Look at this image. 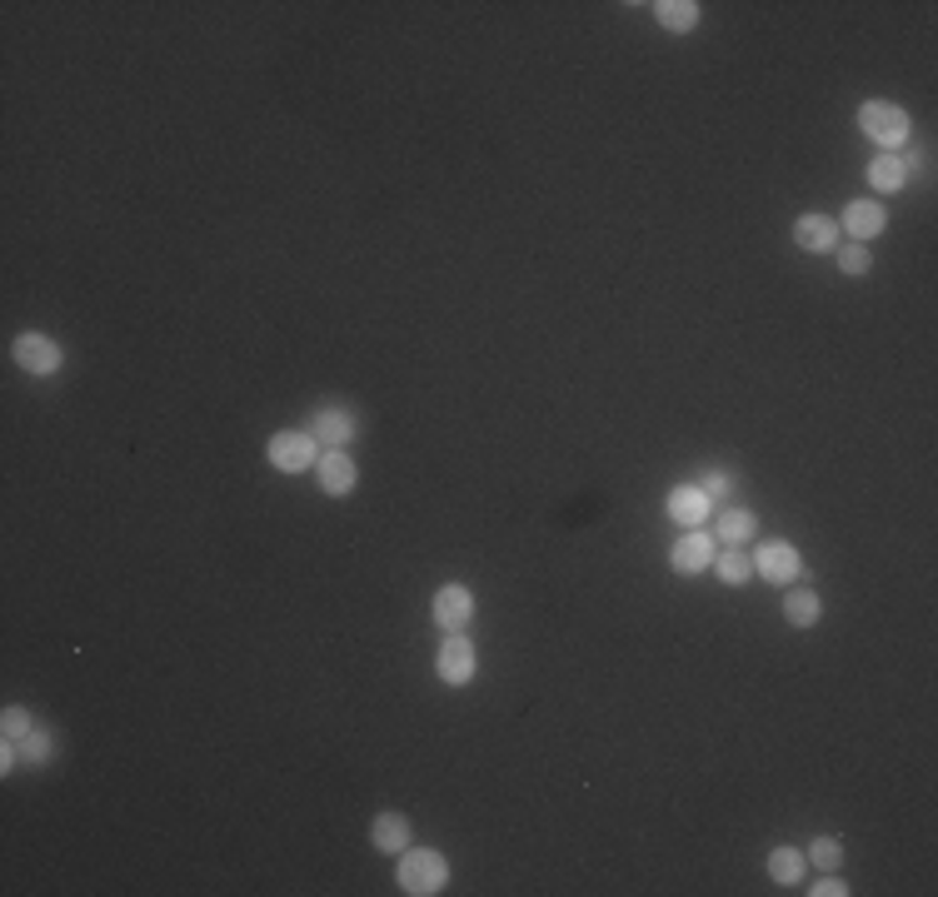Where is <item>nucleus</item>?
<instances>
[{"mask_svg":"<svg viewBox=\"0 0 938 897\" xmlns=\"http://www.w3.org/2000/svg\"><path fill=\"white\" fill-rule=\"evenodd\" d=\"M655 21L664 25V30H694V25H699V5H694V0H659L655 5Z\"/></svg>","mask_w":938,"mask_h":897,"instance_id":"18","label":"nucleus"},{"mask_svg":"<svg viewBox=\"0 0 938 897\" xmlns=\"http://www.w3.org/2000/svg\"><path fill=\"white\" fill-rule=\"evenodd\" d=\"M320 449L325 444L315 439L309 430H284V434H270V464L280 469V474H305L309 464H320Z\"/></svg>","mask_w":938,"mask_h":897,"instance_id":"3","label":"nucleus"},{"mask_svg":"<svg viewBox=\"0 0 938 897\" xmlns=\"http://www.w3.org/2000/svg\"><path fill=\"white\" fill-rule=\"evenodd\" d=\"M814 897H849V883H844V877H834V873H828L824 883L814 887Z\"/></svg>","mask_w":938,"mask_h":897,"instance_id":"26","label":"nucleus"},{"mask_svg":"<svg viewBox=\"0 0 938 897\" xmlns=\"http://www.w3.org/2000/svg\"><path fill=\"white\" fill-rule=\"evenodd\" d=\"M884 225H889V209H884V200H849L844 205V230L859 240V245H869L874 234H884Z\"/></svg>","mask_w":938,"mask_h":897,"instance_id":"10","label":"nucleus"},{"mask_svg":"<svg viewBox=\"0 0 938 897\" xmlns=\"http://www.w3.org/2000/svg\"><path fill=\"white\" fill-rule=\"evenodd\" d=\"M434 624L445 628V633H465L474 624V593L465 584H445V589L434 593Z\"/></svg>","mask_w":938,"mask_h":897,"instance_id":"7","label":"nucleus"},{"mask_svg":"<svg viewBox=\"0 0 938 897\" xmlns=\"http://www.w3.org/2000/svg\"><path fill=\"white\" fill-rule=\"evenodd\" d=\"M21 748H25V758L30 763H46L50 758V733L46 728H30V733L21 738Z\"/></svg>","mask_w":938,"mask_h":897,"instance_id":"23","label":"nucleus"},{"mask_svg":"<svg viewBox=\"0 0 938 897\" xmlns=\"http://www.w3.org/2000/svg\"><path fill=\"white\" fill-rule=\"evenodd\" d=\"M753 574L769 578V584H778V589H789L794 578L803 574V559H799V549H794V543L764 539L759 549H753Z\"/></svg>","mask_w":938,"mask_h":897,"instance_id":"4","label":"nucleus"},{"mask_svg":"<svg viewBox=\"0 0 938 897\" xmlns=\"http://www.w3.org/2000/svg\"><path fill=\"white\" fill-rule=\"evenodd\" d=\"M669 518L684 524V529H699L704 518H709V494H704L699 484H680V489H669Z\"/></svg>","mask_w":938,"mask_h":897,"instance_id":"13","label":"nucleus"},{"mask_svg":"<svg viewBox=\"0 0 938 897\" xmlns=\"http://www.w3.org/2000/svg\"><path fill=\"white\" fill-rule=\"evenodd\" d=\"M839 270L859 280V274H869V270H874V255H869L864 245H849V249H839Z\"/></svg>","mask_w":938,"mask_h":897,"instance_id":"22","label":"nucleus"},{"mask_svg":"<svg viewBox=\"0 0 938 897\" xmlns=\"http://www.w3.org/2000/svg\"><path fill=\"white\" fill-rule=\"evenodd\" d=\"M699 489L709 494V504H714V499H724V494H728V474H724V469H709V474L699 479Z\"/></svg>","mask_w":938,"mask_h":897,"instance_id":"25","label":"nucleus"},{"mask_svg":"<svg viewBox=\"0 0 938 897\" xmlns=\"http://www.w3.org/2000/svg\"><path fill=\"white\" fill-rule=\"evenodd\" d=\"M445 883H449L445 853H434V848L400 853V887H405L409 897H434V893H445Z\"/></svg>","mask_w":938,"mask_h":897,"instance_id":"1","label":"nucleus"},{"mask_svg":"<svg viewBox=\"0 0 938 897\" xmlns=\"http://www.w3.org/2000/svg\"><path fill=\"white\" fill-rule=\"evenodd\" d=\"M769 877H774V883H784V887H799V877H803V853L774 848V853H769Z\"/></svg>","mask_w":938,"mask_h":897,"instance_id":"20","label":"nucleus"},{"mask_svg":"<svg viewBox=\"0 0 938 897\" xmlns=\"http://www.w3.org/2000/svg\"><path fill=\"white\" fill-rule=\"evenodd\" d=\"M370 837H375V848L380 853H405L409 848V818L405 812H380L375 828H370Z\"/></svg>","mask_w":938,"mask_h":897,"instance_id":"16","label":"nucleus"},{"mask_svg":"<svg viewBox=\"0 0 938 897\" xmlns=\"http://www.w3.org/2000/svg\"><path fill=\"white\" fill-rule=\"evenodd\" d=\"M61 359H65V349L50 339V334H21L15 339V364L25 369V374H36V380H46V374H55L61 369Z\"/></svg>","mask_w":938,"mask_h":897,"instance_id":"5","label":"nucleus"},{"mask_svg":"<svg viewBox=\"0 0 938 897\" xmlns=\"http://www.w3.org/2000/svg\"><path fill=\"white\" fill-rule=\"evenodd\" d=\"M714 534H704V529H689L674 539V549H669V564L680 568V574H704V568H714Z\"/></svg>","mask_w":938,"mask_h":897,"instance_id":"9","label":"nucleus"},{"mask_svg":"<svg viewBox=\"0 0 938 897\" xmlns=\"http://www.w3.org/2000/svg\"><path fill=\"white\" fill-rule=\"evenodd\" d=\"M355 430H359V419H355V409H345V405H320L315 419H309V434H315L325 449H345V444L355 439Z\"/></svg>","mask_w":938,"mask_h":897,"instance_id":"6","label":"nucleus"},{"mask_svg":"<svg viewBox=\"0 0 938 897\" xmlns=\"http://www.w3.org/2000/svg\"><path fill=\"white\" fill-rule=\"evenodd\" d=\"M0 723H5V738H15V743H21L25 733H30V714H25V708H5V718H0Z\"/></svg>","mask_w":938,"mask_h":897,"instance_id":"24","label":"nucleus"},{"mask_svg":"<svg viewBox=\"0 0 938 897\" xmlns=\"http://www.w3.org/2000/svg\"><path fill=\"white\" fill-rule=\"evenodd\" d=\"M434 668H440V678H445V683H469V678L480 674V653H474V643H469L465 633H449V639L440 643V658H434Z\"/></svg>","mask_w":938,"mask_h":897,"instance_id":"8","label":"nucleus"},{"mask_svg":"<svg viewBox=\"0 0 938 897\" xmlns=\"http://www.w3.org/2000/svg\"><path fill=\"white\" fill-rule=\"evenodd\" d=\"M909 180H914V165L903 161V155H889V150L869 165V184H874L878 195H899V190H909Z\"/></svg>","mask_w":938,"mask_h":897,"instance_id":"14","label":"nucleus"},{"mask_svg":"<svg viewBox=\"0 0 938 897\" xmlns=\"http://www.w3.org/2000/svg\"><path fill=\"white\" fill-rule=\"evenodd\" d=\"M809 858H814L824 873H834V868H839V858H844V843H839V837H814V843H809Z\"/></svg>","mask_w":938,"mask_h":897,"instance_id":"21","label":"nucleus"},{"mask_svg":"<svg viewBox=\"0 0 938 897\" xmlns=\"http://www.w3.org/2000/svg\"><path fill=\"white\" fill-rule=\"evenodd\" d=\"M714 574L724 578L728 589H739V584H749V574H753V559L744 549H724V553H714Z\"/></svg>","mask_w":938,"mask_h":897,"instance_id":"19","label":"nucleus"},{"mask_svg":"<svg viewBox=\"0 0 938 897\" xmlns=\"http://www.w3.org/2000/svg\"><path fill=\"white\" fill-rule=\"evenodd\" d=\"M859 130H864L869 140H878V145L893 155V150L909 140L914 120H909V111L893 105V100H864V105H859Z\"/></svg>","mask_w":938,"mask_h":897,"instance_id":"2","label":"nucleus"},{"mask_svg":"<svg viewBox=\"0 0 938 897\" xmlns=\"http://www.w3.org/2000/svg\"><path fill=\"white\" fill-rule=\"evenodd\" d=\"M794 245L809 249V255H828V249H839V225L828 220V215H803L794 225Z\"/></svg>","mask_w":938,"mask_h":897,"instance_id":"12","label":"nucleus"},{"mask_svg":"<svg viewBox=\"0 0 938 897\" xmlns=\"http://www.w3.org/2000/svg\"><path fill=\"white\" fill-rule=\"evenodd\" d=\"M714 534L728 543V549H744V543L759 534V514H753V509H724V514L714 518Z\"/></svg>","mask_w":938,"mask_h":897,"instance_id":"15","label":"nucleus"},{"mask_svg":"<svg viewBox=\"0 0 938 897\" xmlns=\"http://www.w3.org/2000/svg\"><path fill=\"white\" fill-rule=\"evenodd\" d=\"M315 474H320V489L334 494V499L355 494V484H359V469H355V459H350L345 449H325L320 464H315Z\"/></svg>","mask_w":938,"mask_h":897,"instance_id":"11","label":"nucleus"},{"mask_svg":"<svg viewBox=\"0 0 938 897\" xmlns=\"http://www.w3.org/2000/svg\"><path fill=\"white\" fill-rule=\"evenodd\" d=\"M819 614H824V603H819L814 589H794L789 599H784V618H789L794 628H814Z\"/></svg>","mask_w":938,"mask_h":897,"instance_id":"17","label":"nucleus"}]
</instances>
